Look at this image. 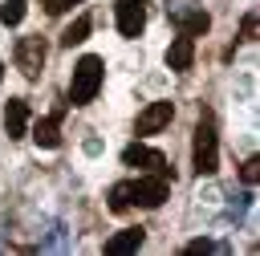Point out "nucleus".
<instances>
[{"instance_id":"1","label":"nucleus","mask_w":260,"mask_h":256,"mask_svg":"<svg viewBox=\"0 0 260 256\" xmlns=\"http://www.w3.org/2000/svg\"><path fill=\"white\" fill-rule=\"evenodd\" d=\"M102 77H106V65L102 57L85 53L77 65H73V77H69V106H89L102 89Z\"/></svg>"},{"instance_id":"2","label":"nucleus","mask_w":260,"mask_h":256,"mask_svg":"<svg viewBox=\"0 0 260 256\" xmlns=\"http://www.w3.org/2000/svg\"><path fill=\"white\" fill-rule=\"evenodd\" d=\"M191 167H195V175H215L219 171V138H215V126H211L207 114L199 118L195 138H191Z\"/></svg>"},{"instance_id":"3","label":"nucleus","mask_w":260,"mask_h":256,"mask_svg":"<svg viewBox=\"0 0 260 256\" xmlns=\"http://www.w3.org/2000/svg\"><path fill=\"white\" fill-rule=\"evenodd\" d=\"M167 195H171V183L158 171H150V175H142V179L130 183V203H138V207H158Z\"/></svg>"},{"instance_id":"4","label":"nucleus","mask_w":260,"mask_h":256,"mask_svg":"<svg viewBox=\"0 0 260 256\" xmlns=\"http://www.w3.org/2000/svg\"><path fill=\"white\" fill-rule=\"evenodd\" d=\"M167 12H171V20H175V28L187 33V37H203V33L211 28V16H207L195 0H179V4L167 8Z\"/></svg>"},{"instance_id":"5","label":"nucleus","mask_w":260,"mask_h":256,"mask_svg":"<svg viewBox=\"0 0 260 256\" xmlns=\"http://www.w3.org/2000/svg\"><path fill=\"white\" fill-rule=\"evenodd\" d=\"M45 53H49V49H45L41 37H20L12 57H16V69H20L28 81H37V77H41V65H45Z\"/></svg>"},{"instance_id":"6","label":"nucleus","mask_w":260,"mask_h":256,"mask_svg":"<svg viewBox=\"0 0 260 256\" xmlns=\"http://www.w3.org/2000/svg\"><path fill=\"white\" fill-rule=\"evenodd\" d=\"M114 20H118V33L126 41H134L146 28V4L142 0H114Z\"/></svg>"},{"instance_id":"7","label":"nucleus","mask_w":260,"mask_h":256,"mask_svg":"<svg viewBox=\"0 0 260 256\" xmlns=\"http://www.w3.org/2000/svg\"><path fill=\"white\" fill-rule=\"evenodd\" d=\"M122 163H126V167H142V171H158V175H167V158H162L158 150L142 146V142H130V146L122 150Z\"/></svg>"},{"instance_id":"8","label":"nucleus","mask_w":260,"mask_h":256,"mask_svg":"<svg viewBox=\"0 0 260 256\" xmlns=\"http://www.w3.org/2000/svg\"><path fill=\"white\" fill-rule=\"evenodd\" d=\"M171 118H175V106L171 102H150L138 114V134H158L162 126H171Z\"/></svg>"},{"instance_id":"9","label":"nucleus","mask_w":260,"mask_h":256,"mask_svg":"<svg viewBox=\"0 0 260 256\" xmlns=\"http://www.w3.org/2000/svg\"><path fill=\"white\" fill-rule=\"evenodd\" d=\"M4 130H8V138H24L28 134V102L24 98H8V106H4Z\"/></svg>"},{"instance_id":"10","label":"nucleus","mask_w":260,"mask_h":256,"mask_svg":"<svg viewBox=\"0 0 260 256\" xmlns=\"http://www.w3.org/2000/svg\"><path fill=\"white\" fill-rule=\"evenodd\" d=\"M191 61H195V37L179 33V37L171 41V49H167V65H171L175 73H183V69H191Z\"/></svg>"},{"instance_id":"11","label":"nucleus","mask_w":260,"mask_h":256,"mask_svg":"<svg viewBox=\"0 0 260 256\" xmlns=\"http://www.w3.org/2000/svg\"><path fill=\"white\" fill-rule=\"evenodd\" d=\"M32 138H37V146H45V150L61 146V110H53L49 118H37V122H32Z\"/></svg>"},{"instance_id":"12","label":"nucleus","mask_w":260,"mask_h":256,"mask_svg":"<svg viewBox=\"0 0 260 256\" xmlns=\"http://www.w3.org/2000/svg\"><path fill=\"white\" fill-rule=\"evenodd\" d=\"M142 240H146V232H142V228H122L118 236H110V240H106V252H110V256H126V252H138V248H142Z\"/></svg>"},{"instance_id":"13","label":"nucleus","mask_w":260,"mask_h":256,"mask_svg":"<svg viewBox=\"0 0 260 256\" xmlns=\"http://www.w3.org/2000/svg\"><path fill=\"white\" fill-rule=\"evenodd\" d=\"M89 28H93V24H89V16H77V20H73V24H69L65 33H61V45H65V49L81 45V41L89 37Z\"/></svg>"},{"instance_id":"14","label":"nucleus","mask_w":260,"mask_h":256,"mask_svg":"<svg viewBox=\"0 0 260 256\" xmlns=\"http://www.w3.org/2000/svg\"><path fill=\"white\" fill-rule=\"evenodd\" d=\"M24 12H28V0H0V24H20L24 20Z\"/></svg>"},{"instance_id":"15","label":"nucleus","mask_w":260,"mask_h":256,"mask_svg":"<svg viewBox=\"0 0 260 256\" xmlns=\"http://www.w3.org/2000/svg\"><path fill=\"white\" fill-rule=\"evenodd\" d=\"M134 203H130V183H114L110 187V211L114 215H122V211H130Z\"/></svg>"},{"instance_id":"16","label":"nucleus","mask_w":260,"mask_h":256,"mask_svg":"<svg viewBox=\"0 0 260 256\" xmlns=\"http://www.w3.org/2000/svg\"><path fill=\"white\" fill-rule=\"evenodd\" d=\"M240 179H244V183H256V179H260V158H248V163L240 167Z\"/></svg>"},{"instance_id":"17","label":"nucleus","mask_w":260,"mask_h":256,"mask_svg":"<svg viewBox=\"0 0 260 256\" xmlns=\"http://www.w3.org/2000/svg\"><path fill=\"white\" fill-rule=\"evenodd\" d=\"M240 41H256V12L244 16V24H240Z\"/></svg>"},{"instance_id":"18","label":"nucleus","mask_w":260,"mask_h":256,"mask_svg":"<svg viewBox=\"0 0 260 256\" xmlns=\"http://www.w3.org/2000/svg\"><path fill=\"white\" fill-rule=\"evenodd\" d=\"M215 248H219L215 240H191L187 244V252H215Z\"/></svg>"},{"instance_id":"19","label":"nucleus","mask_w":260,"mask_h":256,"mask_svg":"<svg viewBox=\"0 0 260 256\" xmlns=\"http://www.w3.org/2000/svg\"><path fill=\"white\" fill-rule=\"evenodd\" d=\"M73 4H77V0H53V16H57V12H65V8H73Z\"/></svg>"},{"instance_id":"20","label":"nucleus","mask_w":260,"mask_h":256,"mask_svg":"<svg viewBox=\"0 0 260 256\" xmlns=\"http://www.w3.org/2000/svg\"><path fill=\"white\" fill-rule=\"evenodd\" d=\"M0 69H4V65H0ZM0 77H4V73H0Z\"/></svg>"}]
</instances>
